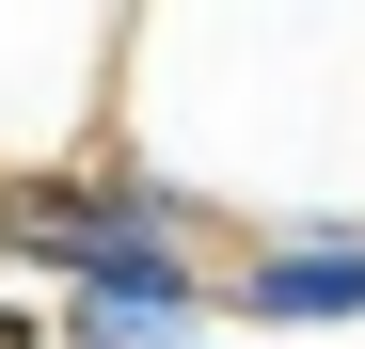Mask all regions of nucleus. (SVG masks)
I'll return each mask as SVG.
<instances>
[]
</instances>
